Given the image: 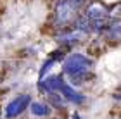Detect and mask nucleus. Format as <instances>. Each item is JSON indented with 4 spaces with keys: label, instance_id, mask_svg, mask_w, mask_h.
Segmentation results:
<instances>
[{
    "label": "nucleus",
    "instance_id": "obj_4",
    "mask_svg": "<svg viewBox=\"0 0 121 119\" xmlns=\"http://www.w3.org/2000/svg\"><path fill=\"white\" fill-rule=\"evenodd\" d=\"M83 16L88 17L90 21H100V19H109V7L104 5L100 0H92L85 5Z\"/></svg>",
    "mask_w": 121,
    "mask_h": 119
},
{
    "label": "nucleus",
    "instance_id": "obj_6",
    "mask_svg": "<svg viewBox=\"0 0 121 119\" xmlns=\"http://www.w3.org/2000/svg\"><path fill=\"white\" fill-rule=\"evenodd\" d=\"M64 85V79L60 74H48V76L40 78V90L45 95H50L54 91H60Z\"/></svg>",
    "mask_w": 121,
    "mask_h": 119
},
{
    "label": "nucleus",
    "instance_id": "obj_3",
    "mask_svg": "<svg viewBox=\"0 0 121 119\" xmlns=\"http://www.w3.org/2000/svg\"><path fill=\"white\" fill-rule=\"evenodd\" d=\"M30 105H31V97L30 95H19V97H16L14 100H10L7 104L4 114H5L7 119H14V117L23 114Z\"/></svg>",
    "mask_w": 121,
    "mask_h": 119
},
{
    "label": "nucleus",
    "instance_id": "obj_9",
    "mask_svg": "<svg viewBox=\"0 0 121 119\" xmlns=\"http://www.w3.org/2000/svg\"><path fill=\"white\" fill-rule=\"evenodd\" d=\"M50 109H52V107L48 104H43V102H31V105H30L31 114L33 116H38V117L48 116V114H50Z\"/></svg>",
    "mask_w": 121,
    "mask_h": 119
},
{
    "label": "nucleus",
    "instance_id": "obj_2",
    "mask_svg": "<svg viewBox=\"0 0 121 119\" xmlns=\"http://www.w3.org/2000/svg\"><path fill=\"white\" fill-rule=\"evenodd\" d=\"M80 10L76 5L71 2V0H60L56 7V12H54V24L59 29H68V26L71 28L73 23L78 19Z\"/></svg>",
    "mask_w": 121,
    "mask_h": 119
},
{
    "label": "nucleus",
    "instance_id": "obj_7",
    "mask_svg": "<svg viewBox=\"0 0 121 119\" xmlns=\"http://www.w3.org/2000/svg\"><path fill=\"white\" fill-rule=\"evenodd\" d=\"M60 93H62L66 98H68V102H71V104H76V105H81L85 102V97L80 93L78 90L74 88L71 83H68V81H64L62 88H60Z\"/></svg>",
    "mask_w": 121,
    "mask_h": 119
},
{
    "label": "nucleus",
    "instance_id": "obj_5",
    "mask_svg": "<svg viewBox=\"0 0 121 119\" xmlns=\"http://www.w3.org/2000/svg\"><path fill=\"white\" fill-rule=\"evenodd\" d=\"M88 35H90L88 31H83V29H78V28H68V29H62L57 35V41L62 43V45H74L78 41L86 40Z\"/></svg>",
    "mask_w": 121,
    "mask_h": 119
},
{
    "label": "nucleus",
    "instance_id": "obj_1",
    "mask_svg": "<svg viewBox=\"0 0 121 119\" xmlns=\"http://www.w3.org/2000/svg\"><path fill=\"white\" fill-rule=\"evenodd\" d=\"M92 59L83 53H71L64 59L62 71L69 76L73 83H83L88 78H92Z\"/></svg>",
    "mask_w": 121,
    "mask_h": 119
},
{
    "label": "nucleus",
    "instance_id": "obj_10",
    "mask_svg": "<svg viewBox=\"0 0 121 119\" xmlns=\"http://www.w3.org/2000/svg\"><path fill=\"white\" fill-rule=\"evenodd\" d=\"M48 97V105L50 107H57V109H62V107H66L69 104L68 102V98L60 93V91H54V93H50V95H47Z\"/></svg>",
    "mask_w": 121,
    "mask_h": 119
},
{
    "label": "nucleus",
    "instance_id": "obj_8",
    "mask_svg": "<svg viewBox=\"0 0 121 119\" xmlns=\"http://www.w3.org/2000/svg\"><path fill=\"white\" fill-rule=\"evenodd\" d=\"M109 40H121V19H111L109 28L104 31Z\"/></svg>",
    "mask_w": 121,
    "mask_h": 119
}]
</instances>
